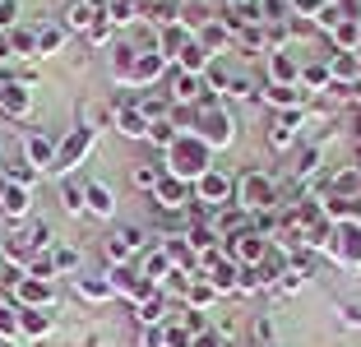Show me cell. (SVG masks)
<instances>
[{
  "label": "cell",
  "mask_w": 361,
  "mask_h": 347,
  "mask_svg": "<svg viewBox=\"0 0 361 347\" xmlns=\"http://www.w3.org/2000/svg\"><path fill=\"white\" fill-rule=\"evenodd\" d=\"M162 171L176 181H200L209 171V144L200 135H176V144L167 148V167Z\"/></svg>",
  "instance_id": "6da1fadb"
},
{
  "label": "cell",
  "mask_w": 361,
  "mask_h": 347,
  "mask_svg": "<svg viewBox=\"0 0 361 347\" xmlns=\"http://www.w3.org/2000/svg\"><path fill=\"white\" fill-rule=\"evenodd\" d=\"M232 130H236L232 116H227L223 106H218V97L209 93L200 102V116H195V135H200L209 148H223V144H232Z\"/></svg>",
  "instance_id": "7a4b0ae2"
},
{
  "label": "cell",
  "mask_w": 361,
  "mask_h": 347,
  "mask_svg": "<svg viewBox=\"0 0 361 347\" xmlns=\"http://www.w3.org/2000/svg\"><path fill=\"white\" fill-rule=\"evenodd\" d=\"M236 200H241V209L255 218V213L278 209V185L264 176V171H245V176L236 181Z\"/></svg>",
  "instance_id": "3957f363"
},
{
  "label": "cell",
  "mask_w": 361,
  "mask_h": 347,
  "mask_svg": "<svg viewBox=\"0 0 361 347\" xmlns=\"http://www.w3.org/2000/svg\"><path fill=\"white\" fill-rule=\"evenodd\" d=\"M264 255H269V241L259 236L255 227H245V231H236V236H227V260H232L236 269H259V264H264Z\"/></svg>",
  "instance_id": "277c9868"
},
{
  "label": "cell",
  "mask_w": 361,
  "mask_h": 347,
  "mask_svg": "<svg viewBox=\"0 0 361 347\" xmlns=\"http://www.w3.org/2000/svg\"><path fill=\"white\" fill-rule=\"evenodd\" d=\"M236 195V185H232V176H223V171H204L200 181H195V200L204 204V209H223L227 200Z\"/></svg>",
  "instance_id": "5b68a950"
},
{
  "label": "cell",
  "mask_w": 361,
  "mask_h": 347,
  "mask_svg": "<svg viewBox=\"0 0 361 347\" xmlns=\"http://www.w3.org/2000/svg\"><path fill=\"white\" fill-rule=\"evenodd\" d=\"M88 148H93V130H88V126L70 130V135H65V144L56 148V162H51V171H56V176H65L70 167H79V158H84Z\"/></svg>",
  "instance_id": "8992f818"
},
{
  "label": "cell",
  "mask_w": 361,
  "mask_h": 347,
  "mask_svg": "<svg viewBox=\"0 0 361 347\" xmlns=\"http://www.w3.org/2000/svg\"><path fill=\"white\" fill-rule=\"evenodd\" d=\"M139 250H144V231L139 227H116L111 236H106V260L116 264V269H126Z\"/></svg>",
  "instance_id": "52a82bcc"
},
{
  "label": "cell",
  "mask_w": 361,
  "mask_h": 347,
  "mask_svg": "<svg viewBox=\"0 0 361 347\" xmlns=\"http://www.w3.org/2000/svg\"><path fill=\"white\" fill-rule=\"evenodd\" d=\"M329 250L338 255L343 264L361 269V222H334V241H329Z\"/></svg>",
  "instance_id": "ba28073f"
},
{
  "label": "cell",
  "mask_w": 361,
  "mask_h": 347,
  "mask_svg": "<svg viewBox=\"0 0 361 347\" xmlns=\"http://www.w3.org/2000/svg\"><path fill=\"white\" fill-rule=\"evenodd\" d=\"M153 204H158L162 213H180L185 204H190V181H176L162 171V181L153 185Z\"/></svg>",
  "instance_id": "9c48e42d"
},
{
  "label": "cell",
  "mask_w": 361,
  "mask_h": 347,
  "mask_svg": "<svg viewBox=\"0 0 361 347\" xmlns=\"http://www.w3.org/2000/svg\"><path fill=\"white\" fill-rule=\"evenodd\" d=\"M162 70H167L162 51H139L135 61H130V70L121 74V84H135V88H144V84H153V79H158Z\"/></svg>",
  "instance_id": "30bf717a"
},
{
  "label": "cell",
  "mask_w": 361,
  "mask_h": 347,
  "mask_svg": "<svg viewBox=\"0 0 361 347\" xmlns=\"http://www.w3.org/2000/svg\"><path fill=\"white\" fill-rule=\"evenodd\" d=\"M106 283H111V292H121V296H130V301H149L153 292H158V287L149 283V278L144 274H130V269H111V274H106Z\"/></svg>",
  "instance_id": "8fae6325"
},
{
  "label": "cell",
  "mask_w": 361,
  "mask_h": 347,
  "mask_svg": "<svg viewBox=\"0 0 361 347\" xmlns=\"http://www.w3.org/2000/svg\"><path fill=\"white\" fill-rule=\"evenodd\" d=\"M204 283L213 287V292H236V287H241V269H236L232 260H218V264H209V269H204Z\"/></svg>",
  "instance_id": "7c38bea8"
},
{
  "label": "cell",
  "mask_w": 361,
  "mask_h": 347,
  "mask_svg": "<svg viewBox=\"0 0 361 347\" xmlns=\"http://www.w3.org/2000/svg\"><path fill=\"white\" fill-rule=\"evenodd\" d=\"M106 19V10L102 5H93V0H75L70 10H65V23L75 32H93V23H102Z\"/></svg>",
  "instance_id": "4fadbf2b"
},
{
  "label": "cell",
  "mask_w": 361,
  "mask_h": 347,
  "mask_svg": "<svg viewBox=\"0 0 361 347\" xmlns=\"http://www.w3.org/2000/svg\"><path fill=\"white\" fill-rule=\"evenodd\" d=\"M297 126H301V111H278L274 126H269V144L274 148H292L297 144Z\"/></svg>",
  "instance_id": "5bb4252c"
},
{
  "label": "cell",
  "mask_w": 361,
  "mask_h": 347,
  "mask_svg": "<svg viewBox=\"0 0 361 347\" xmlns=\"http://www.w3.org/2000/svg\"><path fill=\"white\" fill-rule=\"evenodd\" d=\"M264 102H274L278 111H301V102H306V88H301V84H269V88H264Z\"/></svg>",
  "instance_id": "9a60e30c"
},
{
  "label": "cell",
  "mask_w": 361,
  "mask_h": 347,
  "mask_svg": "<svg viewBox=\"0 0 361 347\" xmlns=\"http://www.w3.org/2000/svg\"><path fill=\"white\" fill-rule=\"evenodd\" d=\"M324 65H329V79H334V84H357V79H361V61H357V51H334Z\"/></svg>",
  "instance_id": "2e32d148"
},
{
  "label": "cell",
  "mask_w": 361,
  "mask_h": 347,
  "mask_svg": "<svg viewBox=\"0 0 361 347\" xmlns=\"http://www.w3.org/2000/svg\"><path fill=\"white\" fill-rule=\"evenodd\" d=\"M14 296H19L23 305H32V310H37V305L51 301V283H47V278H28V274H23L19 283H14Z\"/></svg>",
  "instance_id": "e0dca14e"
},
{
  "label": "cell",
  "mask_w": 361,
  "mask_h": 347,
  "mask_svg": "<svg viewBox=\"0 0 361 347\" xmlns=\"http://www.w3.org/2000/svg\"><path fill=\"white\" fill-rule=\"evenodd\" d=\"M209 88H204V74H176V84H171V102H204Z\"/></svg>",
  "instance_id": "ac0fdd59"
},
{
  "label": "cell",
  "mask_w": 361,
  "mask_h": 347,
  "mask_svg": "<svg viewBox=\"0 0 361 347\" xmlns=\"http://www.w3.org/2000/svg\"><path fill=\"white\" fill-rule=\"evenodd\" d=\"M301 65L292 61L287 51H269V84H297Z\"/></svg>",
  "instance_id": "d6986e66"
},
{
  "label": "cell",
  "mask_w": 361,
  "mask_h": 347,
  "mask_svg": "<svg viewBox=\"0 0 361 347\" xmlns=\"http://www.w3.org/2000/svg\"><path fill=\"white\" fill-rule=\"evenodd\" d=\"M195 37H200V47H204L209 56H218V51H223L227 42H236L232 32H227V23H223V19H209V23H204L200 32H195Z\"/></svg>",
  "instance_id": "ffe728a7"
},
{
  "label": "cell",
  "mask_w": 361,
  "mask_h": 347,
  "mask_svg": "<svg viewBox=\"0 0 361 347\" xmlns=\"http://www.w3.org/2000/svg\"><path fill=\"white\" fill-rule=\"evenodd\" d=\"M116 130L126 139H149V121L139 116V106L130 102V106H116Z\"/></svg>",
  "instance_id": "44dd1931"
},
{
  "label": "cell",
  "mask_w": 361,
  "mask_h": 347,
  "mask_svg": "<svg viewBox=\"0 0 361 347\" xmlns=\"http://www.w3.org/2000/svg\"><path fill=\"white\" fill-rule=\"evenodd\" d=\"M84 209L97 213V218H111V213H116V200H111V190H106L102 181H93V185H84Z\"/></svg>",
  "instance_id": "7402d4cb"
},
{
  "label": "cell",
  "mask_w": 361,
  "mask_h": 347,
  "mask_svg": "<svg viewBox=\"0 0 361 347\" xmlns=\"http://www.w3.org/2000/svg\"><path fill=\"white\" fill-rule=\"evenodd\" d=\"M176 61H180V70H185V74H204V70L213 65V56L200 47V37H190V42L180 47V56H176Z\"/></svg>",
  "instance_id": "603a6c76"
},
{
  "label": "cell",
  "mask_w": 361,
  "mask_h": 347,
  "mask_svg": "<svg viewBox=\"0 0 361 347\" xmlns=\"http://www.w3.org/2000/svg\"><path fill=\"white\" fill-rule=\"evenodd\" d=\"M195 32L185 28V23H167V28H162V37H158V51H162V61H167V56H180V47L190 42Z\"/></svg>",
  "instance_id": "cb8c5ba5"
},
{
  "label": "cell",
  "mask_w": 361,
  "mask_h": 347,
  "mask_svg": "<svg viewBox=\"0 0 361 347\" xmlns=\"http://www.w3.org/2000/svg\"><path fill=\"white\" fill-rule=\"evenodd\" d=\"M23 148H28V167H42V171H51V162H56V144H51L47 135H32Z\"/></svg>",
  "instance_id": "d4e9b609"
},
{
  "label": "cell",
  "mask_w": 361,
  "mask_h": 347,
  "mask_svg": "<svg viewBox=\"0 0 361 347\" xmlns=\"http://www.w3.org/2000/svg\"><path fill=\"white\" fill-rule=\"evenodd\" d=\"M250 227V213L245 209H218V218H213V231L218 236H236V231Z\"/></svg>",
  "instance_id": "484cf974"
},
{
  "label": "cell",
  "mask_w": 361,
  "mask_h": 347,
  "mask_svg": "<svg viewBox=\"0 0 361 347\" xmlns=\"http://www.w3.org/2000/svg\"><path fill=\"white\" fill-rule=\"evenodd\" d=\"M0 106H5L10 116H23V111L32 106V93H28V84H14V79H10V84H5V93H0Z\"/></svg>",
  "instance_id": "4316f807"
},
{
  "label": "cell",
  "mask_w": 361,
  "mask_h": 347,
  "mask_svg": "<svg viewBox=\"0 0 361 347\" xmlns=\"http://www.w3.org/2000/svg\"><path fill=\"white\" fill-rule=\"evenodd\" d=\"M329 37H334V47H338V51H361V23L352 19V14L329 32Z\"/></svg>",
  "instance_id": "83f0119b"
},
{
  "label": "cell",
  "mask_w": 361,
  "mask_h": 347,
  "mask_svg": "<svg viewBox=\"0 0 361 347\" xmlns=\"http://www.w3.org/2000/svg\"><path fill=\"white\" fill-rule=\"evenodd\" d=\"M139 0H106V23L111 28H126V23H135L139 19Z\"/></svg>",
  "instance_id": "f1b7e54d"
},
{
  "label": "cell",
  "mask_w": 361,
  "mask_h": 347,
  "mask_svg": "<svg viewBox=\"0 0 361 347\" xmlns=\"http://www.w3.org/2000/svg\"><path fill=\"white\" fill-rule=\"evenodd\" d=\"M139 324H144V329L167 324V296H162V292H153L149 301H139Z\"/></svg>",
  "instance_id": "f546056e"
},
{
  "label": "cell",
  "mask_w": 361,
  "mask_h": 347,
  "mask_svg": "<svg viewBox=\"0 0 361 347\" xmlns=\"http://www.w3.org/2000/svg\"><path fill=\"white\" fill-rule=\"evenodd\" d=\"M297 84L306 88V93H310V88H315V93H319V88H329V84H334V79H329V65H324V61L301 65V79H297Z\"/></svg>",
  "instance_id": "4dcf8cb0"
},
{
  "label": "cell",
  "mask_w": 361,
  "mask_h": 347,
  "mask_svg": "<svg viewBox=\"0 0 361 347\" xmlns=\"http://www.w3.org/2000/svg\"><path fill=\"white\" fill-rule=\"evenodd\" d=\"M139 274L149 278V283H153V287H162V278H167V274H171V260H167V250H153V255H149V260H144V269H139Z\"/></svg>",
  "instance_id": "1f68e13d"
},
{
  "label": "cell",
  "mask_w": 361,
  "mask_h": 347,
  "mask_svg": "<svg viewBox=\"0 0 361 347\" xmlns=\"http://www.w3.org/2000/svg\"><path fill=\"white\" fill-rule=\"evenodd\" d=\"M348 19V5H334V0H324V10L315 14V28H324V32H334L338 23Z\"/></svg>",
  "instance_id": "d6a6232c"
},
{
  "label": "cell",
  "mask_w": 361,
  "mask_h": 347,
  "mask_svg": "<svg viewBox=\"0 0 361 347\" xmlns=\"http://www.w3.org/2000/svg\"><path fill=\"white\" fill-rule=\"evenodd\" d=\"M19 329H23L28 338H42L47 329H51V319H47L42 310H19Z\"/></svg>",
  "instance_id": "836d02e7"
},
{
  "label": "cell",
  "mask_w": 361,
  "mask_h": 347,
  "mask_svg": "<svg viewBox=\"0 0 361 347\" xmlns=\"http://www.w3.org/2000/svg\"><path fill=\"white\" fill-rule=\"evenodd\" d=\"M213 296H218V292H213V287L204 283V278H190V287H185V301H190V310H204V305H209Z\"/></svg>",
  "instance_id": "e575fe53"
},
{
  "label": "cell",
  "mask_w": 361,
  "mask_h": 347,
  "mask_svg": "<svg viewBox=\"0 0 361 347\" xmlns=\"http://www.w3.org/2000/svg\"><path fill=\"white\" fill-rule=\"evenodd\" d=\"M61 209H65V213H84V185H75V181H61Z\"/></svg>",
  "instance_id": "d590c367"
},
{
  "label": "cell",
  "mask_w": 361,
  "mask_h": 347,
  "mask_svg": "<svg viewBox=\"0 0 361 347\" xmlns=\"http://www.w3.org/2000/svg\"><path fill=\"white\" fill-rule=\"evenodd\" d=\"M79 296H88V301H106V296H116V292H111L106 278H79Z\"/></svg>",
  "instance_id": "8d00e7d4"
},
{
  "label": "cell",
  "mask_w": 361,
  "mask_h": 347,
  "mask_svg": "<svg viewBox=\"0 0 361 347\" xmlns=\"http://www.w3.org/2000/svg\"><path fill=\"white\" fill-rule=\"evenodd\" d=\"M0 209L14 213V218H23V213H28V190H23V185H10V190H5V204H0Z\"/></svg>",
  "instance_id": "74e56055"
},
{
  "label": "cell",
  "mask_w": 361,
  "mask_h": 347,
  "mask_svg": "<svg viewBox=\"0 0 361 347\" xmlns=\"http://www.w3.org/2000/svg\"><path fill=\"white\" fill-rule=\"evenodd\" d=\"M10 51H14V56H37V32L14 28V32H10Z\"/></svg>",
  "instance_id": "f35d334b"
},
{
  "label": "cell",
  "mask_w": 361,
  "mask_h": 347,
  "mask_svg": "<svg viewBox=\"0 0 361 347\" xmlns=\"http://www.w3.org/2000/svg\"><path fill=\"white\" fill-rule=\"evenodd\" d=\"M61 42H65V28H37V56L61 51Z\"/></svg>",
  "instance_id": "ab89813d"
},
{
  "label": "cell",
  "mask_w": 361,
  "mask_h": 347,
  "mask_svg": "<svg viewBox=\"0 0 361 347\" xmlns=\"http://www.w3.org/2000/svg\"><path fill=\"white\" fill-rule=\"evenodd\" d=\"M158 181H162V167H153V162H139V167H135V185L139 190H149V195H153Z\"/></svg>",
  "instance_id": "60d3db41"
},
{
  "label": "cell",
  "mask_w": 361,
  "mask_h": 347,
  "mask_svg": "<svg viewBox=\"0 0 361 347\" xmlns=\"http://www.w3.org/2000/svg\"><path fill=\"white\" fill-rule=\"evenodd\" d=\"M176 135H180V130L171 126V121H158V126H149V139H153L158 148H171V144H176Z\"/></svg>",
  "instance_id": "b9f144b4"
},
{
  "label": "cell",
  "mask_w": 361,
  "mask_h": 347,
  "mask_svg": "<svg viewBox=\"0 0 361 347\" xmlns=\"http://www.w3.org/2000/svg\"><path fill=\"white\" fill-rule=\"evenodd\" d=\"M51 264H56V274H70V269L79 264V250H75V245H56V250H51Z\"/></svg>",
  "instance_id": "7bdbcfd3"
},
{
  "label": "cell",
  "mask_w": 361,
  "mask_h": 347,
  "mask_svg": "<svg viewBox=\"0 0 361 347\" xmlns=\"http://www.w3.org/2000/svg\"><path fill=\"white\" fill-rule=\"evenodd\" d=\"M287 10H292L301 23H306V19H315V14L324 10V0H287Z\"/></svg>",
  "instance_id": "ee69618b"
},
{
  "label": "cell",
  "mask_w": 361,
  "mask_h": 347,
  "mask_svg": "<svg viewBox=\"0 0 361 347\" xmlns=\"http://www.w3.org/2000/svg\"><path fill=\"white\" fill-rule=\"evenodd\" d=\"M319 171V148H306L301 153V162H297V181H310Z\"/></svg>",
  "instance_id": "f6af8a7d"
},
{
  "label": "cell",
  "mask_w": 361,
  "mask_h": 347,
  "mask_svg": "<svg viewBox=\"0 0 361 347\" xmlns=\"http://www.w3.org/2000/svg\"><path fill=\"white\" fill-rule=\"evenodd\" d=\"M162 334H167V347H195V334L180 324H162Z\"/></svg>",
  "instance_id": "bcb514c9"
},
{
  "label": "cell",
  "mask_w": 361,
  "mask_h": 347,
  "mask_svg": "<svg viewBox=\"0 0 361 347\" xmlns=\"http://www.w3.org/2000/svg\"><path fill=\"white\" fill-rule=\"evenodd\" d=\"M5 176H10V185H23V190H28L32 181H37V167H28V162H19V167H10Z\"/></svg>",
  "instance_id": "7dc6e473"
},
{
  "label": "cell",
  "mask_w": 361,
  "mask_h": 347,
  "mask_svg": "<svg viewBox=\"0 0 361 347\" xmlns=\"http://www.w3.org/2000/svg\"><path fill=\"white\" fill-rule=\"evenodd\" d=\"M0 334L5 338L19 334V310H14V305H0Z\"/></svg>",
  "instance_id": "c3c4849f"
},
{
  "label": "cell",
  "mask_w": 361,
  "mask_h": 347,
  "mask_svg": "<svg viewBox=\"0 0 361 347\" xmlns=\"http://www.w3.org/2000/svg\"><path fill=\"white\" fill-rule=\"evenodd\" d=\"M227 93H232V97H255V84H250L245 74H232V84H227Z\"/></svg>",
  "instance_id": "681fc988"
},
{
  "label": "cell",
  "mask_w": 361,
  "mask_h": 347,
  "mask_svg": "<svg viewBox=\"0 0 361 347\" xmlns=\"http://www.w3.org/2000/svg\"><path fill=\"white\" fill-rule=\"evenodd\" d=\"M14 19H19V0H0V32L14 28Z\"/></svg>",
  "instance_id": "f907efd6"
},
{
  "label": "cell",
  "mask_w": 361,
  "mask_h": 347,
  "mask_svg": "<svg viewBox=\"0 0 361 347\" xmlns=\"http://www.w3.org/2000/svg\"><path fill=\"white\" fill-rule=\"evenodd\" d=\"M139 347H167V334H162V324L144 329V334H139Z\"/></svg>",
  "instance_id": "816d5d0a"
},
{
  "label": "cell",
  "mask_w": 361,
  "mask_h": 347,
  "mask_svg": "<svg viewBox=\"0 0 361 347\" xmlns=\"http://www.w3.org/2000/svg\"><path fill=\"white\" fill-rule=\"evenodd\" d=\"M106 37H111V23H106V19H102V23H93V32H88V42H97V47H102Z\"/></svg>",
  "instance_id": "f5cc1de1"
},
{
  "label": "cell",
  "mask_w": 361,
  "mask_h": 347,
  "mask_svg": "<svg viewBox=\"0 0 361 347\" xmlns=\"http://www.w3.org/2000/svg\"><path fill=\"white\" fill-rule=\"evenodd\" d=\"M255 338H259V343H269V338H274V324H269V319H259V324H255Z\"/></svg>",
  "instance_id": "db71d44e"
},
{
  "label": "cell",
  "mask_w": 361,
  "mask_h": 347,
  "mask_svg": "<svg viewBox=\"0 0 361 347\" xmlns=\"http://www.w3.org/2000/svg\"><path fill=\"white\" fill-rule=\"evenodd\" d=\"M5 190H10V176H0V204H5Z\"/></svg>",
  "instance_id": "11a10c76"
},
{
  "label": "cell",
  "mask_w": 361,
  "mask_h": 347,
  "mask_svg": "<svg viewBox=\"0 0 361 347\" xmlns=\"http://www.w3.org/2000/svg\"><path fill=\"white\" fill-rule=\"evenodd\" d=\"M227 5H241V0H227Z\"/></svg>",
  "instance_id": "9f6ffc18"
}]
</instances>
